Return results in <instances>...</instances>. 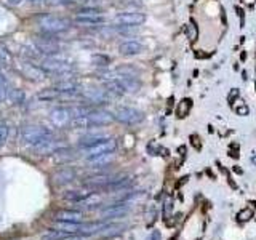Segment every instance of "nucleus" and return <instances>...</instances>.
Instances as JSON below:
<instances>
[{
	"instance_id": "obj_20",
	"label": "nucleus",
	"mask_w": 256,
	"mask_h": 240,
	"mask_svg": "<svg viewBox=\"0 0 256 240\" xmlns=\"http://www.w3.org/2000/svg\"><path fill=\"white\" fill-rule=\"evenodd\" d=\"M116 154L114 152H107V154H101V155H95V157H90L88 162L91 165H98V167H102V165H107L114 160Z\"/></svg>"
},
{
	"instance_id": "obj_9",
	"label": "nucleus",
	"mask_w": 256,
	"mask_h": 240,
	"mask_svg": "<svg viewBox=\"0 0 256 240\" xmlns=\"http://www.w3.org/2000/svg\"><path fill=\"white\" fill-rule=\"evenodd\" d=\"M82 98H84L85 101L91 103V104H104L109 100V93L106 90H101V88H88L82 93Z\"/></svg>"
},
{
	"instance_id": "obj_31",
	"label": "nucleus",
	"mask_w": 256,
	"mask_h": 240,
	"mask_svg": "<svg viewBox=\"0 0 256 240\" xmlns=\"http://www.w3.org/2000/svg\"><path fill=\"white\" fill-rule=\"evenodd\" d=\"M2 61H5V63L10 61V53L5 51L3 48H0V63H2Z\"/></svg>"
},
{
	"instance_id": "obj_33",
	"label": "nucleus",
	"mask_w": 256,
	"mask_h": 240,
	"mask_svg": "<svg viewBox=\"0 0 256 240\" xmlns=\"http://www.w3.org/2000/svg\"><path fill=\"white\" fill-rule=\"evenodd\" d=\"M236 111H237L239 116H247V114H248V107L243 104V106H240V107H237Z\"/></svg>"
},
{
	"instance_id": "obj_22",
	"label": "nucleus",
	"mask_w": 256,
	"mask_h": 240,
	"mask_svg": "<svg viewBox=\"0 0 256 240\" xmlns=\"http://www.w3.org/2000/svg\"><path fill=\"white\" fill-rule=\"evenodd\" d=\"M107 138H109V136H106V135H88V136H85V138H82L80 147L93 146V144L101 143V141H104V139H107Z\"/></svg>"
},
{
	"instance_id": "obj_21",
	"label": "nucleus",
	"mask_w": 256,
	"mask_h": 240,
	"mask_svg": "<svg viewBox=\"0 0 256 240\" xmlns=\"http://www.w3.org/2000/svg\"><path fill=\"white\" fill-rule=\"evenodd\" d=\"M35 47L39 48V51L43 54H53V53H56L58 51V47H56V43H53V42H47L45 39H42L35 43Z\"/></svg>"
},
{
	"instance_id": "obj_5",
	"label": "nucleus",
	"mask_w": 256,
	"mask_h": 240,
	"mask_svg": "<svg viewBox=\"0 0 256 240\" xmlns=\"http://www.w3.org/2000/svg\"><path fill=\"white\" fill-rule=\"evenodd\" d=\"M40 68L45 70L47 74H66V72H70V70H72V64L63 58L47 56L42 61Z\"/></svg>"
},
{
	"instance_id": "obj_8",
	"label": "nucleus",
	"mask_w": 256,
	"mask_h": 240,
	"mask_svg": "<svg viewBox=\"0 0 256 240\" xmlns=\"http://www.w3.org/2000/svg\"><path fill=\"white\" fill-rule=\"evenodd\" d=\"M19 70L23 72L24 77H27L29 80H34V82H42L47 79V72L43 70L40 66H35V64H31V63H24L21 64Z\"/></svg>"
},
{
	"instance_id": "obj_6",
	"label": "nucleus",
	"mask_w": 256,
	"mask_h": 240,
	"mask_svg": "<svg viewBox=\"0 0 256 240\" xmlns=\"http://www.w3.org/2000/svg\"><path fill=\"white\" fill-rule=\"evenodd\" d=\"M112 116L117 122L125 123V125H136L144 119L143 112L138 111V109H135V107H128V106L117 107Z\"/></svg>"
},
{
	"instance_id": "obj_28",
	"label": "nucleus",
	"mask_w": 256,
	"mask_h": 240,
	"mask_svg": "<svg viewBox=\"0 0 256 240\" xmlns=\"http://www.w3.org/2000/svg\"><path fill=\"white\" fill-rule=\"evenodd\" d=\"M91 61L95 63V66H101V68H106L109 64V58L102 56V54H95L93 58H91Z\"/></svg>"
},
{
	"instance_id": "obj_17",
	"label": "nucleus",
	"mask_w": 256,
	"mask_h": 240,
	"mask_svg": "<svg viewBox=\"0 0 256 240\" xmlns=\"http://www.w3.org/2000/svg\"><path fill=\"white\" fill-rule=\"evenodd\" d=\"M53 88L59 93H75V91H79V82L74 79H63Z\"/></svg>"
},
{
	"instance_id": "obj_27",
	"label": "nucleus",
	"mask_w": 256,
	"mask_h": 240,
	"mask_svg": "<svg viewBox=\"0 0 256 240\" xmlns=\"http://www.w3.org/2000/svg\"><path fill=\"white\" fill-rule=\"evenodd\" d=\"M70 123L77 128H85V127H90V122H88V117L86 116H82V117H75V119H70Z\"/></svg>"
},
{
	"instance_id": "obj_29",
	"label": "nucleus",
	"mask_w": 256,
	"mask_h": 240,
	"mask_svg": "<svg viewBox=\"0 0 256 240\" xmlns=\"http://www.w3.org/2000/svg\"><path fill=\"white\" fill-rule=\"evenodd\" d=\"M252 218H253V210L252 208H245V210H242L240 213L237 215L239 221H250Z\"/></svg>"
},
{
	"instance_id": "obj_24",
	"label": "nucleus",
	"mask_w": 256,
	"mask_h": 240,
	"mask_svg": "<svg viewBox=\"0 0 256 240\" xmlns=\"http://www.w3.org/2000/svg\"><path fill=\"white\" fill-rule=\"evenodd\" d=\"M58 91L54 90V88H48V90H43L39 93V100L40 101H54V100H58Z\"/></svg>"
},
{
	"instance_id": "obj_18",
	"label": "nucleus",
	"mask_w": 256,
	"mask_h": 240,
	"mask_svg": "<svg viewBox=\"0 0 256 240\" xmlns=\"http://www.w3.org/2000/svg\"><path fill=\"white\" fill-rule=\"evenodd\" d=\"M119 82H120L125 93H136L141 88V82L136 77H120Z\"/></svg>"
},
{
	"instance_id": "obj_11",
	"label": "nucleus",
	"mask_w": 256,
	"mask_h": 240,
	"mask_svg": "<svg viewBox=\"0 0 256 240\" xmlns=\"http://www.w3.org/2000/svg\"><path fill=\"white\" fill-rule=\"evenodd\" d=\"M50 120L54 127L58 128H63L66 127L68 123H70V114H69V109L66 107H56L53 109L51 114H50Z\"/></svg>"
},
{
	"instance_id": "obj_1",
	"label": "nucleus",
	"mask_w": 256,
	"mask_h": 240,
	"mask_svg": "<svg viewBox=\"0 0 256 240\" xmlns=\"http://www.w3.org/2000/svg\"><path fill=\"white\" fill-rule=\"evenodd\" d=\"M50 136H53V132L50 128L43 127V125H26L21 130V139L27 146H32V147L39 146L42 141H45Z\"/></svg>"
},
{
	"instance_id": "obj_34",
	"label": "nucleus",
	"mask_w": 256,
	"mask_h": 240,
	"mask_svg": "<svg viewBox=\"0 0 256 240\" xmlns=\"http://www.w3.org/2000/svg\"><path fill=\"white\" fill-rule=\"evenodd\" d=\"M237 96H239V90H237V88H234V90H232V93L229 95V104H232V103L236 101V98H237Z\"/></svg>"
},
{
	"instance_id": "obj_12",
	"label": "nucleus",
	"mask_w": 256,
	"mask_h": 240,
	"mask_svg": "<svg viewBox=\"0 0 256 240\" xmlns=\"http://www.w3.org/2000/svg\"><path fill=\"white\" fill-rule=\"evenodd\" d=\"M91 192L88 188H77V189H70L66 190V192L63 194V199L68 200V202H74V204H79L84 199L88 197Z\"/></svg>"
},
{
	"instance_id": "obj_30",
	"label": "nucleus",
	"mask_w": 256,
	"mask_h": 240,
	"mask_svg": "<svg viewBox=\"0 0 256 240\" xmlns=\"http://www.w3.org/2000/svg\"><path fill=\"white\" fill-rule=\"evenodd\" d=\"M188 35H189L190 40H195V39H197L199 31H197V26H195L194 21H190V24L188 26Z\"/></svg>"
},
{
	"instance_id": "obj_35",
	"label": "nucleus",
	"mask_w": 256,
	"mask_h": 240,
	"mask_svg": "<svg viewBox=\"0 0 256 240\" xmlns=\"http://www.w3.org/2000/svg\"><path fill=\"white\" fill-rule=\"evenodd\" d=\"M151 240H160V234H159V232H154V234L151 236Z\"/></svg>"
},
{
	"instance_id": "obj_13",
	"label": "nucleus",
	"mask_w": 256,
	"mask_h": 240,
	"mask_svg": "<svg viewBox=\"0 0 256 240\" xmlns=\"http://www.w3.org/2000/svg\"><path fill=\"white\" fill-rule=\"evenodd\" d=\"M54 220L56 221H70V223H82L84 220V213L77 210H59L54 213Z\"/></svg>"
},
{
	"instance_id": "obj_14",
	"label": "nucleus",
	"mask_w": 256,
	"mask_h": 240,
	"mask_svg": "<svg viewBox=\"0 0 256 240\" xmlns=\"http://www.w3.org/2000/svg\"><path fill=\"white\" fill-rule=\"evenodd\" d=\"M119 51L123 56H135V54L143 51V45L136 40H125L119 45Z\"/></svg>"
},
{
	"instance_id": "obj_26",
	"label": "nucleus",
	"mask_w": 256,
	"mask_h": 240,
	"mask_svg": "<svg viewBox=\"0 0 256 240\" xmlns=\"http://www.w3.org/2000/svg\"><path fill=\"white\" fill-rule=\"evenodd\" d=\"M8 139V125L7 122L0 120V147H2Z\"/></svg>"
},
{
	"instance_id": "obj_16",
	"label": "nucleus",
	"mask_w": 256,
	"mask_h": 240,
	"mask_svg": "<svg viewBox=\"0 0 256 240\" xmlns=\"http://www.w3.org/2000/svg\"><path fill=\"white\" fill-rule=\"evenodd\" d=\"M74 179H75V171L72 170V168H61V170H58L53 174L54 184H59V186L74 181Z\"/></svg>"
},
{
	"instance_id": "obj_19",
	"label": "nucleus",
	"mask_w": 256,
	"mask_h": 240,
	"mask_svg": "<svg viewBox=\"0 0 256 240\" xmlns=\"http://www.w3.org/2000/svg\"><path fill=\"white\" fill-rule=\"evenodd\" d=\"M130 211V206L128 205H114L111 208H107L102 211V216L104 218H120L125 216Z\"/></svg>"
},
{
	"instance_id": "obj_23",
	"label": "nucleus",
	"mask_w": 256,
	"mask_h": 240,
	"mask_svg": "<svg viewBox=\"0 0 256 240\" xmlns=\"http://www.w3.org/2000/svg\"><path fill=\"white\" fill-rule=\"evenodd\" d=\"M7 98H10V101L15 103V104H23L26 96H24V93L21 90L13 88V90H10L8 93H7Z\"/></svg>"
},
{
	"instance_id": "obj_36",
	"label": "nucleus",
	"mask_w": 256,
	"mask_h": 240,
	"mask_svg": "<svg viewBox=\"0 0 256 240\" xmlns=\"http://www.w3.org/2000/svg\"><path fill=\"white\" fill-rule=\"evenodd\" d=\"M26 2H32V3H37V2H42V0H26Z\"/></svg>"
},
{
	"instance_id": "obj_4",
	"label": "nucleus",
	"mask_w": 256,
	"mask_h": 240,
	"mask_svg": "<svg viewBox=\"0 0 256 240\" xmlns=\"http://www.w3.org/2000/svg\"><path fill=\"white\" fill-rule=\"evenodd\" d=\"M146 21V15L136 10H130V12H122L114 16L112 23L119 27H136L143 24Z\"/></svg>"
},
{
	"instance_id": "obj_15",
	"label": "nucleus",
	"mask_w": 256,
	"mask_h": 240,
	"mask_svg": "<svg viewBox=\"0 0 256 240\" xmlns=\"http://www.w3.org/2000/svg\"><path fill=\"white\" fill-rule=\"evenodd\" d=\"M82 229L80 223H70V221H56L53 224V231H58V232H63V234H79Z\"/></svg>"
},
{
	"instance_id": "obj_7",
	"label": "nucleus",
	"mask_w": 256,
	"mask_h": 240,
	"mask_svg": "<svg viewBox=\"0 0 256 240\" xmlns=\"http://www.w3.org/2000/svg\"><path fill=\"white\" fill-rule=\"evenodd\" d=\"M117 149V141L112 139V138H107L101 143H96L93 146H88V147H84V155L86 159L90 157H95V155H101V154H107V152H116Z\"/></svg>"
},
{
	"instance_id": "obj_38",
	"label": "nucleus",
	"mask_w": 256,
	"mask_h": 240,
	"mask_svg": "<svg viewBox=\"0 0 256 240\" xmlns=\"http://www.w3.org/2000/svg\"><path fill=\"white\" fill-rule=\"evenodd\" d=\"M7 2H10V3H18L19 0H7Z\"/></svg>"
},
{
	"instance_id": "obj_10",
	"label": "nucleus",
	"mask_w": 256,
	"mask_h": 240,
	"mask_svg": "<svg viewBox=\"0 0 256 240\" xmlns=\"http://www.w3.org/2000/svg\"><path fill=\"white\" fill-rule=\"evenodd\" d=\"M88 122L90 125H95V127H104V125H109L114 120V116L111 112H106V111H90L88 112Z\"/></svg>"
},
{
	"instance_id": "obj_32",
	"label": "nucleus",
	"mask_w": 256,
	"mask_h": 240,
	"mask_svg": "<svg viewBox=\"0 0 256 240\" xmlns=\"http://www.w3.org/2000/svg\"><path fill=\"white\" fill-rule=\"evenodd\" d=\"M43 2L50 3V5H66L70 2V0H43Z\"/></svg>"
},
{
	"instance_id": "obj_2",
	"label": "nucleus",
	"mask_w": 256,
	"mask_h": 240,
	"mask_svg": "<svg viewBox=\"0 0 256 240\" xmlns=\"http://www.w3.org/2000/svg\"><path fill=\"white\" fill-rule=\"evenodd\" d=\"M40 29L47 34H59V32H64L69 29L70 26V21L66 18H59V16H54V15H42L39 19Z\"/></svg>"
},
{
	"instance_id": "obj_25",
	"label": "nucleus",
	"mask_w": 256,
	"mask_h": 240,
	"mask_svg": "<svg viewBox=\"0 0 256 240\" xmlns=\"http://www.w3.org/2000/svg\"><path fill=\"white\" fill-rule=\"evenodd\" d=\"M190 107H192V103H190V100H183L181 103H179V106H178V117H186L189 111H190Z\"/></svg>"
},
{
	"instance_id": "obj_37",
	"label": "nucleus",
	"mask_w": 256,
	"mask_h": 240,
	"mask_svg": "<svg viewBox=\"0 0 256 240\" xmlns=\"http://www.w3.org/2000/svg\"><path fill=\"white\" fill-rule=\"evenodd\" d=\"M252 163H255V165H256V154L252 157Z\"/></svg>"
},
{
	"instance_id": "obj_3",
	"label": "nucleus",
	"mask_w": 256,
	"mask_h": 240,
	"mask_svg": "<svg viewBox=\"0 0 256 240\" xmlns=\"http://www.w3.org/2000/svg\"><path fill=\"white\" fill-rule=\"evenodd\" d=\"M74 21L82 26H98L104 23V13L96 7H85L75 13Z\"/></svg>"
}]
</instances>
